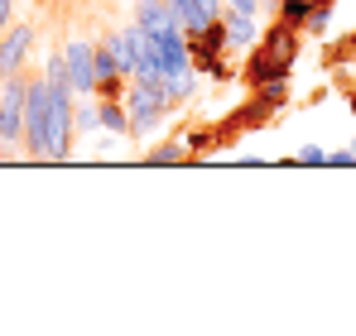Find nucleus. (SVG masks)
Instances as JSON below:
<instances>
[{
    "instance_id": "1",
    "label": "nucleus",
    "mask_w": 356,
    "mask_h": 336,
    "mask_svg": "<svg viewBox=\"0 0 356 336\" xmlns=\"http://www.w3.org/2000/svg\"><path fill=\"white\" fill-rule=\"evenodd\" d=\"M298 24L289 19H280V24H270V29H260V39H255V49L245 58V67H241V77L250 82V87H265V82H289V72H294V58H298Z\"/></svg>"
},
{
    "instance_id": "2",
    "label": "nucleus",
    "mask_w": 356,
    "mask_h": 336,
    "mask_svg": "<svg viewBox=\"0 0 356 336\" xmlns=\"http://www.w3.org/2000/svg\"><path fill=\"white\" fill-rule=\"evenodd\" d=\"M72 115H77L72 82H49V149H44V159H67L72 154V135H77Z\"/></svg>"
},
{
    "instance_id": "3",
    "label": "nucleus",
    "mask_w": 356,
    "mask_h": 336,
    "mask_svg": "<svg viewBox=\"0 0 356 336\" xmlns=\"http://www.w3.org/2000/svg\"><path fill=\"white\" fill-rule=\"evenodd\" d=\"M169 111H174V106H169V96H164L159 82H130V92H125V115H130V135H135V140L154 135Z\"/></svg>"
},
{
    "instance_id": "4",
    "label": "nucleus",
    "mask_w": 356,
    "mask_h": 336,
    "mask_svg": "<svg viewBox=\"0 0 356 336\" xmlns=\"http://www.w3.org/2000/svg\"><path fill=\"white\" fill-rule=\"evenodd\" d=\"M24 149L34 159H44V149H49V82H44V72L24 77Z\"/></svg>"
},
{
    "instance_id": "5",
    "label": "nucleus",
    "mask_w": 356,
    "mask_h": 336,
    "mask_svg": "<svg viewBox=\"0 0 356 336\" xmlns=\"http://www.w3.org/2000/svg\"><path fill=\"white\" fill-rule=\"evenodd\" d=\"M24 140V72L0 77V144Z\"/></svg>"
},
{
    "instance_id": "6",
    "label": "nucleus",
    "mask_w": 356,
    "mask_h": 336,
    "mask_svg": "<svg viewBox=\"0 0 356 336\" xmlns=\"http://www.w3.org/2000/svg\"><path fill=\"white\" fill-rule=\"evenodd\" d=\"M63 58H67L72 96H97V44H87V39H67V44H63Z\"/></svg>"
},
{
    "instance_id": "7",
    "label": "nucleus",
    "mask_w": 356,
    "mask_h": 336,
    "mask_svg": "<svg viewBox=\"0 0 356 336\" xmlns=\"http://www.w3.org/2000/svg\"><path fill=\"white\" fill-rule=\"evenodd\" d=\"M34 39H39V29H34L29 19H15V24L0 34V77H19V72H24Z\"/></svg>"
},
{
    "instance_id": "8",
    "label": "nucleus",
    "mask_w": 356,
    "mask_h": 336,
    "mask_svg": "<svg viewBox=\"0 0 356 336\" xmlns=\"http://www.w3.org/2000/svg\"><path fill=\"white\" fill-rule=\"evenodd\" d=\"M222 29H227V53H250L255 39H260V15H245L236 5H222L217 10Z\"/></svg>"
},
{
    "instance_id": "9",
    "label": "nucleus",
    "mask_w": 356,
    "mask_h": 336,
    "mask_svg": "<svg viewBox=\"0 0 356 336\" xmlns=\"http://www.w3.org/2000/svg\"><path fill=\"white\" fill-rule=\"evenodd\" d=\"M164 5H169V15L178 19L183 34H202V29L217 19V10H212L207 0H164Z\"/></svg>"
},
{
    "instance_id": "10",
    "label": "nucleus",
    "mask_w": 356,
    "mask_h": 336,
    "mask_svg": "<svg viewBox=\"0 0 356 336\" xmlns=\"http://www.w3.org/2000/svg\"><path fill=\"white\" fill-rule=\"evenodd\" d=\"M135 24H140V29H149V34H159V29H174L178 19L169 15V5H164V0H135Z\"/></svg>"
},
{
    "instance_id": "11",
    "label": "nucleus",
    "mask_w": 356,
    "mask_h": 336,
    "mask_svg": "<svg viewBox=\"0 0 356 336\" xmlns=\"http://www.w3.org/2000/svg\"><path fill=\"white\" fill-rule=\"evenodd\" d=\"M164 96H169V106H183V101H193V92H197V72L193 67H183V72H164Z\"/></svg>"
},
{
    "instance_id": "12",
    "label": "nucleus",
    "mask_w": 356,
    "mask_h": 336,
    "mask_svg": "<svg viewBox=\"0 0 356 336\" xmlns=\"http://www.w3.org/2000/svg\"><path fill=\"white\" fill-rule=\"evenodd\" d=\"M97 125H106L111 135H130V115H125V101H97Z\"/></svg>"
},
{
    "instance_id": "13",
    "label": "nucleus",
    "mask_w": 356,
    "mask_h": 336,
    "mask_svg": "<svg viewBox=\"0 0 356 336\" xmlns=\"http://www.w3.org/2000/svg\"><path fill=\"white\" fill-rule=\"evenodd\" d=\"M332 10H337V0H313V10H308V19H303V34H323L327 19H332Z\"/></svg>"
},
{
    "instance_id": "14",
    "label": "nucleus",
    "mask_w": 356,
    "mask_h": 336,
    "mask_svg": "<svg viewBox=\"0 0 356 336\" xmlns=\"http://www.w3.org/2000/svg\"><path fill=\"white\" fill-rule=\"evenodd\" d=\"M178 159H188V144H159L145 154V164H178Z\"/></svg>"
},
{
    "instance_id": "15",
    "label": "nucleus",
    "mask_w": 356,
    "mask_h": 336,
    "mask_svg": "<svg viewBox=\"0 0 356 336\" xmlns=\"http://www.w3.org/2000/svg\"><path fill=\"white\" fill-rule=\"evenodd\" d=\"M72 125H77V130H97V106H77Z\"/></svg>"
},
{
    "instance_id": "16",
    "label": "nucleus",
    "mask_w": 356,
    "mask_h": 336,
    "mask_svg": "<svg viewBox=\"0 0 356 336\" xmlns=\"http://www.w3.org/2000/svg\"><path fill=\"white\" fill-rule=\"evenodd\" d=\"M227 5H236V10H245V15H265L275 0H227Z\"/></svg>"
},
{
    "instance_id": "17",
    "label": "nucleus",
    "mask_w": 356,
    "mask_h": 336,
    "mask_svg": "<svg viewBox=\"0 0 356 336\" xmlns=\"http://www.w3.org/2000/svg\"><path fill=\"white\" fill-rule=\"evenodd\" d=\"M298 164H327V154H323L318 144H303V149H298Z\"/></svg>"
},
{
    "instance_id": "18",
    "label": "nucleus",
    "mask_w": 356,
    "mask_h": 336,
    "mask_svg": "<svg viewBox=\"0 0 356 336\" xmlns=\"http://www.w3.org/2000/svg\"><path fill=\"white\" fill-rule=\"evenodd\" d=\"M15 24V0H0V34Z\"/></svg>"
},
{
    "instance_id": "19",
    "label": "nucleus",
    "mask_w": 356,
    "mask_h": 336,
    "mask_svg": "<svg viewBox=\"0 0 356 336\" xmlns=\"http://www.w3.org/2000/svg\"><path fill=\"white\" fill-rule=\"evenodd\" d=\"M207 5H212V10H222V5H227V0H207Z\"/></svg>"
},
{
    "instance_id": "20",
    "label": "nucleus",
    "mask_w": 356,
    "mask_h": 336,
    "mask_svg": "<svg viewBox=\"0 0 356 336\" xmlns=\"http://www.w3.org/2000/svg\"><path fill=\"white\" fill-rule=\"evenodd\" d=\"M352 115H356V92H352Z\"/></svg>"
}]
</instances>
